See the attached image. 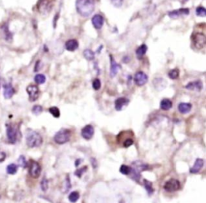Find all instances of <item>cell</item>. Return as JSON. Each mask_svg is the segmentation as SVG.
<instances>
[{"instance_id":"obj_1","label":"cell","mask_w":206,"mask_h":203,"mask_svg":"<svg viewBox=\"0 0 206 203\" xmlns=\"http://www.w3.org/2000/svg\"><path fill=\"white\" fill-rule=\"evenodd\" d=\"M95 9V0H76V10L83 17H88Z\"/></svg>"},{"instance_id":"obj_2","label":"cell","mask_w":206,"mask_h":203,"mask_svg":"<svg viewBox=\"0 0 206 203\" xmlns=\"http://www.w3.org/2000/svg\"><path fill=\"white\" fill-rule=\"evenodd\" d=\"M43 139L39 133L30 130L26 136V144L29 147H38L42 144Z\"/></svg>"},{"instance_id":"obj_3","label":"cell","mask_w":206,"mask_h":203,"mask_svg":"<svg viewBox=\"0 0 206 203\" xmlns=\"http://www.w3.org/2000/svg\"><path fill=\"white\" fill-rule=\"evenodd\" d=\"M55 5V0H39L37 2V10L41 15H47L50 13Z\"/></svg>"},{"instance_id":"obj_4","label":"cell","mask_w":206,"mask_h":203,"mask_svg":"<svg viewBox=\"0 0 206 203\" xmlns=\"http://www.w3.org/2000/svg\"><path fill=\"white\" fill-rule=\"evenodd\" d=\"M71 137V132L68 129L60 130L54 136V141L58 144H64L69 141Z\"/></svg>"},{"instance_id":"obj_5","label":"cell","mask_w":206,"mask_h":203,"mask_svg":"<svg viewBox=\"0 0 206 203\" xmlns=\"http://www.w3.org/2000/svg\"><path fill=\"white\" fill-rule=\"evenodd\" d=\"M192 41L196 49L200 50L204 47L206 44V38L203 33H196L192 36Z\"/></svg>"},{"instance_id":"obj_6","label":"cell","mask_w":206,"mask_h":203,"mask_svg":"<svg viewBox=\"0 0 206 203\" xmlns=\"http://www.w3.org/2000/svg\"><path fill=\"white\" fill-rule=\"evenodd\" d=\"M18 128L15 125L10 124L7 127V138L9 143L15 144L17 141L18 138Z\"/></svg>"},{"instance_id":"obj_7","label":"cell","mask_w":206,"mask_h":203,"mask_svg":"<svg viewBox=\"0 0 206 203\" xmlns=\"http://www.w3.org/2000/svg\"><path fill=\"white\" fill-rule=\"evenodd\" d=\"M180 182L176 179H174V178H171L169 181H167L166 183L164 184L163 186V189H164L165 191L167 192H175L176 190H180Z\"/></svg>"},{"instance_id":"obj_8","label":"cell","mask_w":206,"mask_h":203,"mask_svg":"<svg viewBox=\"0 0 206 203\" xmlns=\"http://www.w3.org/2000/svg\"><path fill=\"white\" fill-rule=\"evenodd\" d=\"M41 173V167L39 164L35 160H32L29 167V174L33 178H38Z\"/></svg>"},{"instance_id":"obj_9","label":"cell","mask_w":206,"mask_h":203,"mask_svg":"<svg viewBox=\"0 0 206 203\" xmlns=\"http://www.w3.org/2000/svg\"><path fill=\"white\" fill-rule=\"evenodd\" d=\"M27 92L28 94L29 100L31 102L36 101L39 98V87L36 86V85H29L27 87Z\"/></svg>"},{"instance_id":"obj_10","label":"cell","mask_w":206,"mask_h":203,"mask_svg":"<svg viewBox=\"0 0 206 203\" xmlns=\"http://www.w3.org/2000/svg\"><path fill=\"white\" fill-rule=\"evenodd\" d=\"M134 80H135V84H136L137 86H144V85L148 82V77L144 72L139 71L135 74Z\"/></svg>"},{"instance_id":"obj_11","label":"cell","mask_w":206,"mask_h":203,"mask_svg":"<svg viewBox=\"0 0 206 203\" xmlns=\"http://www.w3.org/2000/svg\"><path fill=\"white\" fill-rule=\"evenodd\" d=\"M189 14V8H181L175 10V11H171L168 13V16L171 19H177L179 17L184 16V15H188Z\"/></svg>"},{"instance_id":"obj_12","label":"cell","mask_w":206,"mask_h":203,"mask_svg":"<svg viewBox=\"0 0 206 203\" xmlns=\"http://www.w3.org/2000/svg\"><path fill=\"white\" fill-rule=\"evenodd\" d=\"M94 134V128L92 125H86L81 130V136L85 140H89L93 136Z\"/></svg>"},{"instance_id":"obj_13","label":"cell","mask_w":206,"mask_h":203,"mask_svg":"<svg viewBox=\"0 0 206 203\" xmlns=\"http://www.w3.org/2000/svg\"><path fill=\"white\" fill-rule=\"evenodd\" d=\"M15 90L11 83H7L3 86V96L6 99H10L15 94Z\"/></svg>"},{"instance_id":"obj_14","label":"cell","mask_w":206,"mask_h":203,"mask_svg":"<svg viewBox=\"0 0 206 203\" xmlns=\"http://www.w3.org/2000/svg\"><path fill=\"white\" fill-rule=\"evenodd\" d=\"M92 24L96 29H101L104 24V18L101 15H95L92 18Z\"/></svg>"},{"instance_id":"obj_15","label":"cell","mask_w":206,"mask_h":203,"mask_svg":"<svg viewBox=\"0 0 206 203\" xmlns=\"http://www.w3.org/2000/svg\"><path fill=\"white\" fill-rule=\"evenodd\" d=\"M129 99L126 98H118V99H116L114 103L115 109L117 110H122L124 107H126L129 104Z\"/></svg>"},{"instance_id":"obj_16","label":"cell","mask_w":206,"mask_h":203,"mask_svg":"<svg viewBox=\"0 0 206 203\" xmlns=\"http://www.w3.org/2000/svg\"><path fill=\"white\" fill-rule=\"evenodd\" d=\"M203 166H204V160H203V159H200V158H197V159L196 160L194 164H193V166L190 169V173H198L201 170Z\"/></svg>"},{"instance_id":"obj_17","label":"cell","mask_w":206,"mask_h":203,"mask_svg":"<svg viewBox=\"0 0 206 203\" xmlns=\"http://www.w3.org/2000/svg\"><path fill=\"white\" fill-rule=\"evenodd\" d=\"M78 41L74 39L69 40L65 43V48L69 52H74L77 48H78Z\"/></svg>"},{"instance_id":"obj_18","label":"cell","mask_w":206,"mask_h":203,"mask_svg":"<svg viewBox=\"0 0 206 203\" xmlns=\"http://www.w3.org/2000/svg\"><path fill=\"white\" fill-rule=\"evenodd\" d=\"M185 88L190 90H197L200 91L203 88V84L200 81H197V82H191L187 85Z\"/></svg>"},{"instance_id":"obj_19","label":"cell","mask_w":206,"mask_h":203,"mask_svg":"<svg viewBox=\"0 0 206 203\" xmlns=\"http://www.w3.org/2000/svg\"><path fill=\"white\" fill-rule=\"evenodd\" d=\"M120 69V65L116 61H114L112 56H110V75L111 77H114L118 73Z\"/></svg>"},{"instance_id":"obj_20","label":"cell","mask_w":206,"mask_h":203,"mask_svg":"<svg viewBox=\"0 0 206 203\" xmlns=\"http://www.w3.org/2000/svg\"><path fill=\"white\" fill-rule=\"evenodd\" d=\"M178 110L181 114H187L191 111L192 105L190 103H185V102H181L178 106Z\"/></svg>"},{"instance_id":"obj_21","label":"cell","mask_w":206,"mask_h":203,"mask_svg":"<svg viewBox=\"0 0 206 203\" xmlns=\"http://www.w3.org/2000/svg\"><path fill=\"white\" fill-rule=\"evenodd\" d=\"M172 107V102L167 98H163L160 102V108L163 110H168Z\"/></svg>"},{"instance_id":"obj_22","label":"cell","mask_w":206,"mask_h":203,"mask_svg":"<svg viewBox=\"0 0 206 203\" xmlns=\"http://www.w3.org/2000/svg\"><path fill=\"white\" fill-rule=\"evenodd\" d=\"M132 168L137 169V170L139 171V172H141V171L147 170V169H149V166L147 165V164H143V163L140 162V161H136V162L133 163Z\"/></svg>"},{"instance_id":"obj_23","label":"cell","mask_w":206,"mask_h":203,"mask_svg":"<svg viewBox=\"0 0 206 203\" xmlns=\"http://www.w3.org/2000/svg\"><path fill=\"white\" fill-rule=\"evenodd\" d=\"M143 184H144V187H145L148 195H152L154 193V189L152 186V183L148 180H143Z\"/></svg>"},{"instance_id":"obj_24","label":"cell","mask_w":206,"mask_h":203,"mask_svg":"<svg viewBox=\"0 0 206 203\" xmlns=\"http://www.w3.org/2000/svg\"><path fill=\"white\" fill-rule=\"evenodd\" d=\"M148 51V47L146 44H142V45L139 46L136 50V55L139 57H142L143 56L146 54V52Z\"/></svg>"},{"instance_id":"obj_25","label":"cell","mask_w":206,"mask_h":203,"mask_svg":"<svg viewBox=\"0 0 206 203\" xmlns=\"http://www.w3.org/2000/svg\"><path fill=\"white\" fill-rule=\"evenodd\" d=\"M83 55L85 56V58L87 59L88 61H93L94 57H95V54L94 52L90 49H85L83 52Z\"/></svg>"},{"instance_id":"obj_26","label":"cell","mask_w":206,"mask_h":203,"mask_svg":"<svg viewBox=\"0 0 206 203\" xmlns=\"http://www.w3.org/2000/svg\"><path fill=\"white\" fill-rule=\"evenodd\" d=\"M18 166L15 164H10L7 167V173L11 175H14L17 173Z\"/></svg>"},{"instance_id":"obj_27","label":"cell","mask_w":206,"mask_h":203,"mask_svg":"<svg viewBox=\"0 0 206 203\" xmlns=\"http://www.w3.org/2000/svg\"><path fill=\"white\" fill-rule=\"evenodd\" d=\"M179 76H180V71H179V69H173L170 70L169 73H168V77H169L172 80H176L179 78Z\"/></svg>"},{"instance_id":"obj_28","label":"cell","mask_w":206,"mask_h":203,"mask_svg":"<svg viewBox=\"0 0 206 203\" xmlns=\"http://www.w3.org/2000/svg\"><path fill=\"white\" fill-rule=\"evenodd\" d=\"M79 197H80V193L78 192H77V191H73V192H72L69 195V200L73 203L76 202L79 199Z\"/></svg>"},{"instance_id":"obj_29","label":"cell","mask_w":206,"mask_h":203,"mask_svg":"<svg viewBox=\"0 0 206 203\" xmlns=\"http://www.w3.org/2000/svg\"><path fill=\"white\" fill-rule=\"evenodd\" d=\"M36 83L38 85H42L46 81V77L43 74H36L34 78Z\"/></svg>"},{"instance_id":"obj_30","label":"cell","mask_w":206,"mask_h":203,"mask_svg":"<svg viewBox=\"0 0 206 203\" xmlns=\"http://www.w3.org/2000/svg\"><path fill=\"white\" fill-rule=\"evenodd\" d=\"M49 110L50 114L52 115V116H54L55 118H59L60 115H61V112H60V110L57 108V106H52V107H50L48 109Z\"/></svg>"},{"instance_id":"obj_31","label":"cell","mask_w":206,"mask_h":203,"mask_svg":"<svg viewBox=\"0 0 206 203\" xmlns=\"http://www.w3.org/2000/svg\"><path fill=\"white\" fill-rule=\"evenodd\" d=\"M2 29H3V33L5 35V38L7 40H10L12 39V34L10 33V31L8 29V25L7 24H5L4 26L2 27Z\"/></svg>"},{"instance_id":"obj_32","label":"cell","mask_w":206,"mask_h":203,"mask_svg":"<svg viewBox=\"0 0 206 203\" xmlns=\"http://www.w3.org/2000/svg\"><path fill=\"white\" fill-rule=\"evenodd\" d=\"M196 14L197 16H200V17H205L206 15V9L204 7H197L196 9Z\"/></svg>"},{"instance_id":"obj_33","label":"cell","mask_w":206,"mask_h":203,"mask_svg":"<svg viewBox=\"0 0 206 203\" xmlns=\"http://www.w3.org/2000/svg\"><path fill=\"white\" fill-rule=\"evenodd\" d=\"M120 173L124 175H129L130 173V167H128L126 164H122L119 169Z\"/></svg>"},{"instance_id":"obj_34","label":"cell","mask_w":206,"mask_h":203,"mask_svg":"<svg viewBox=\"0 0 206 203\" xmlns=\"http://www.w3.org/2000/svg\"><path fill=\"white\" fill-rule=\"evenodd\" d=\"M40 187H41V190H43V192H46L48 189V181L46 177H43V180L41 181V183H40Z\"/></svg>"},{"instance_id":"obj_35","label":"cell","mask_w":206,"mask_h":203,"mask_svg":"<svg viewBox=\"0 0 206 203\" xmlns=\"http://www.w3.org/2000/svg\"><path fill=\"white\" fill-rule=\"evenodd\" d=\"M70 187H71V183L69 182V177L67 176V178L65 179V184H64L63 189H62V192L63 193H67L69 190Z\"/></svg>"},{"instance_id":"obj_36","label":"cell","mask_w":206,"mask_h":203,"mask_svg":"<svg viewBox=\"0 0 206 203\" xmlns=\"http://www.w3.org/2000/svg\"><path fill=\"white\" fill-rule=\"evenodd\" d=\"M33 114H35V115H39L40 113L43 111V107L41 106H39V105H36L32 107V110Z\"/></svg>"},{"instance_id":"obj_37","label":"cell","mask_w":206,"mask_h":203,"mask_svg":"<svg viewBox=\"0 0 206 203\" xmlns=\"http://www.w3.org/2000/svg\"><path fill=\"white\" fill-rule=\"evenodd\" d=\"M101 86H102V83H101V81L98 79V78H96V79H94L93 82V88L95 90H100V88H101Z\"/></svg>"},{"instance_id":"obj_38","label":"cell","mask_w":206,"mask_h":203,"mask_svg":"<svg viewBox=\"0 0 206 203\" xmlns=\"http://www.w3.org/2000/svg\"><path fill=\"white\" fill-rule=\"evenodd\" d=\"M18 162H19V164H20V166L23 167V168H25V167L27 166V161L25 157H24V156H20V157H19Z\"/></svg>"},{"instance_id":"obj_39","label":"cell","mask_w":206,"mask_h":203,"mask_svg":"<svg viewBox=\"0 0 206 203\" xmlns=\"http://www.w3.org/2000/svg\"><path fill=\"white\" fill-rule=\"evenodd\" d=\"M111 3L116 7H120L122 5L123 0H110Z\"/></svg>"},{"instance_id":"obj_40","label":"cell","mask_w":206,"mask_h":203,"mask_svg":"<svg viewBox=\"0 0 206 203\" xmlns=\"http://www.w3.org/2000/svg\"><path fill=\"white\" fill-rule=\"evenodd\" d=\"M134 144V140L132 139H126V140L123 142V147H128L131 146V145Z\"/></svg>"},{"instance_id":"obj_41","label":"cell","mask_w":206,"mask_h":203,"mask_svg":"<svg viewBox=\"0 0 206 203\" xmlns=\"http://www.w3.org/2000/svg\"><path fill=\"white\" fill-rule=\"evenodd\" d=\"M87 169V167H85V168H81V169H79L75 172V175L77 176L78 177H81V175L83 174V173L85 172V170Z\"/></svg>"},{"instance_id":"obj_42","label":"cell","mask_w":206,"mask_h":203,"mask_svg":"<svg viewBox=\"0 0 206 203\" xmlns=\"http://www.w3.org/2000/svg\"><path fill=\"white\" fill-rule=\"evenodd\" d=\"M6 157H7L6 153L3 152V151H0V163L3 162L5 160V159H6Z\"/></svg>"},{"instance_id":"obj_43","label":"cell","mask_w":206,"mask_h":203,"mask_svg":"<svg viewBox=\"0 0 206 203\" xmlns=\"http://www.w3.org/2000/svg\"><path fill=\"white\" fill-rule=\"evenodd\" d=\"M0 86H1V78H0Z\"/></svg>"},{"instance_id":"obj_44","label":"cell","mask_w":206,"mask_h":203,"mask_svg":"<svg viewBox=\"0 0 206 203\" xmlns=\"http://www.w3.org/2000/svg\"><path fill=\"white\" fill-rule=\"evenodd\" d=\"M0 197H1V196H0Z\"/></svg>"}]
</instances>
